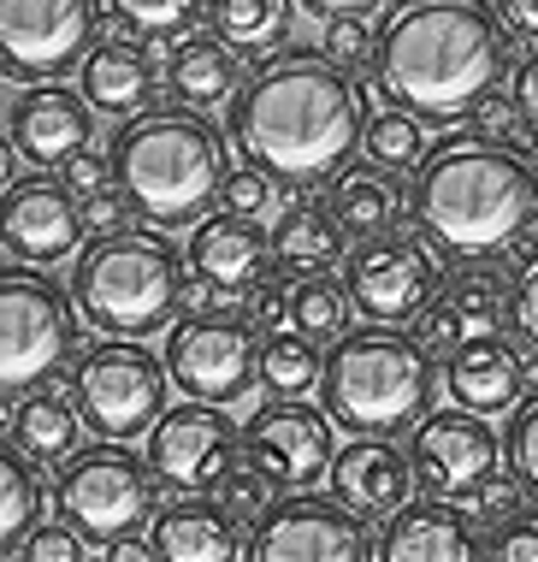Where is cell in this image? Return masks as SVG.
Masks as SVG:
<instances>
[{"mask_svg":"<svg viewBox=\"0 0 538 562\" xmlns=\"http://www.w3.org/2000/svg\"><path fill=\"white\" fill-rule=\"evenodd\" d=\"M361 83L326 66V54H279L249 78L231 108V143L243 160L272 172L290 190H332L337 172H349V155L367 136Z\"/></svg>","mask_w":538,"mask_h":562,"instance_id":"obj_1","label":"cell"},{"mask_svg":"<svg viewBox=\"0 0 538 562\" xmlns=\"http://www.w3.org/2000/svg\"><path fill=\"white\" fill-rule=\"evenodd\" d=\"M379 95L421 125L480 119L509 78V30L480 0H414L379 42Z\"/></svg>","mask_w":538,"mask_h":562,"instance_id":"obj_2","label":"cell"},{"mask_svg":"<svg viewBox=\"0 0 538 562\" xmlns=\"http://www.w3.org/2000/svg\"><path fill=\"white\" fill-rule=\"evenodd\" d=\"M408 214L433 249L461 255L468 267L497 261L533 232L538 172L520 160V148L456 136V143H438L414 172Z\"/></svg>","mask_w":538,"mask_h":562,"instance_id":"obj_3","label":"cell"},{"mask_svg":"<svg viewBox=\"0 0 538 562\" xmlns=\"http://www.w3.org/2000/svg\"><path fill=\"white\" fill-rule=\"evenodd\" d=\"M113 166L125 202L160 232L178 225H208L202 214L220 202L231 160H225V131L202 113L183 108H154L136 125H119L113 136Z\"/></svg>","mask_w":538,"mask_h":562,"instance_id":"obj_4","label":"cell"},{"mask_svg":"<svg viewBox=\"0 0 538 562\" xmlns=\"http://www.w3.org/2000/svg\"><path fill=\"white\" fill-rule=\"evenodd\" d=\"M326 415L349 438L421 432L438 415V361L408 331H349L326 356Z\"/></svg>","mask_w":538,"mask_h":562,"instance_id":"obj_5","label":"cell"},{"mask_svg":"<svg viewBox=\"0 0 538 562\" xmlns=\"http://www.w3.org/2000/svg\"><path fill=\"white\" fill-rule=\"evenodd\" d=\"M183 284H190V261L154 232L89 243L71 267L77 314L119 344H143L154 331H172L183 308Z\"/></svg>","mask_w":538,"mask_h":562,"instance_id":"obj_6","label":"cell"},{"mask_svg":"<svg viewBox=\"0 0 538 562\" xmlns=\"http://www.w3.org/2000/svg\"><path fill=\"white\" fill-rule=\"evenodd\" d=\"M71 349H83V314L71 308V296L42 272L12 267L0 279V391H7V408H19L24 391L36 397L71 361Z\"/></svg>","mask_w":538,"mask_h":562,"instance_id":"obj_7","label":"cell"},{"mask_svg":"<svg viewBox=\"0 0 538 562\" xmlns=\"http://www.w3.org/2000/svg\"><path fill=\"white\" fill-rule=\"evenodd\" d=\"M166 356H154L143 344H89L71 368V397L83 408V427L101 438V445H131V438H148L172 408H166Z\"/></svg>","mask_w":538,"mask_h":562,"instance_id":"obj_8","label":"cell"},{"mask_svg":"<svg viewBox=\"0 0 538 562\" xmlns=\"http://www.w3.org/2000/svg\"><path fill=\"white\" fill-rule=\"evenodd\" d=\"M59 521L89 544H125L154 527V474L125 445H89L54 480Z\"/></svg>","mask_w":538,"mask_h":562,"instance_id":"obj_9","label":"cell"},{"mask_svg":"<svg viewBox=\"0 0 538 562\" xmlns=\"http://www.w3.org/2000/svg\"><path fill=\"white\" fill-rule=\"evenodd\" d=\"M166 373L190 403L231 408L260 385V338L237 314H183L166 331Z\"/></svg>","mask_w":538,"mask_h":562,"instance_id":"obj_10","label":"cell"},{"mask_svg":"<svg viewBox=\"0 0 538 562\" xmlns=\"http://www.w3.org/2000/svg\"><path fill=\"white\" fill-rule=\"evenodd\" d=\"M344 291H349V302H356L361 321H373V331L426 321V308H433L438 291H444L438 249L426 237H414V232L361 243V249L344 261Z\"/></svg>","mask_w":538,"mask_h":562,"instance_id":"obj_11","label":"cell"},{"mask_svg":"<svg viewBox=\"0 0 538 562\" xmlns=\"http://www.w3.org/2000/svg\"><path fill=\"white\" fill-rule=\"evenodd\" d=\"M408 456H414V474H421V492L450 509H480L503 485V468H509V450L491 432V420L461 415V408H438L414 432Z\"/></svg>","mask_w":538,"mask_h":562,"instance_id":"obj_12","label":"cell"},{"mask_svg":"<svg viewBox=\"0 0 538 562\" xmlns=\"http://www.w3.org/2000/svg\"><path fill=\"white\" fill-rule=\"evenodd\" d=\"M243 462L272 492L307 497L320 480H332L337 462V427L314 403H260L243 420Z\"/></svg>","mask_w":538,"mask_h":562,"instance_id":"obj_13","label":"cell"},{"mask_svg":"<svg viewBox=\"0 0 538 562\" xmlns=\"http://www.w3.org/2000/svg\"><path fill=\"white\" fill-rule=\"evenodd\" d=\"M243 462V427L225 408L178 403L160 427L148 432V474L178 497H208L237 480Z\"/></svg>","mask_w":538,"mask_h":562,"instance_id":"obj_14","label":"cell"},{"mask_svg":"<svg viewBox=\"0 0 538 562\" xmlns=\"http://www.w3.org/2000/svg\"><path fill=\"white\" fill-rule=\"evenodd\" d=\"M96 24H101V7H89V0H7L0 7L7 71L12 78H30L36 89L66 78L71 66L83 71V59L101 48Z\"/></svg>","mask_w":538,"mask_h":562,"instance_id":"obj_15","label":"cell"},{"mask_svg":"<svg viewBox=\"0 0 538 562\" xmlns=\"http://www.w3.org/2000/svg\"><path fill=\"white\" fill-rule=\"evenodd\" d=\"M243 562H379V539L337 497H279L260 527H249Z\"/></svg>","mask_w":538,"mask_h":562,"instance_id":"obj_16","label":"cell"},{"mask_svg":"<svg viewBox=\"0 0 538 562\" xmlns=\"http://www.w3.org/2000/svg\"><path fill=\"white\" fill-rule=\"evenodd\" d=\"M183 261H190L195 296L213 302V314L231 308V302L249 308V296L272 279V267H279L272 261V232H260L249 220H231V214H213L208 225H195Z\"/></svg>","mask_w":538,"mask_h":562,"instance_id":"obj_17","label":"cell"},{"mask_svg":"<svg viewBox=\"0 0 538 562\" xmlns=\"http://www.w3.org/2000/svg\"><path fill=\"white\" fill-rule=\"evenodd\" d=\"M0 243H7L12 267H54L83 243V207L66 184L54 178H24L7 190V214H0Z\"/></svg>","mask_w":538,"mask_h":562,"instance_id":"obj_18","label":"cell"},{"mask_svg":"<svg viewBox=\"0 0 538 562\" xmlns=\"http://www.w3.org/2000/svg\"><path fill=\"white\" fill-rule=\"evenodd\" d=\"M7 143H12V155H24L30 166H59V172H66V166L77 155H89V143H96V108L83 101V89H66V83L24 89L7 108Z\"/></svg>","mask_w":538,"mask_h":562,"instance_id":"obj_19","label":"cell"},{"mask_svg":"<svg viewBox=\"0 0 538 562\" xmlns=\"http://www.w3.org/2000/svg\"><path fill=\"white\" fill-rule=\"evenodd\" d=\"M503 321L515 326V279L503 267H461L444 279V291L438 302L426 308V321H421V344L426 349H456L468 344V338H497Z\"/></svg>","mask_w":538,"mask_h":562,"instance_id":"obj_20","label":"cell"},{"mask_svg":"<svg viewBox=\"0 0 538 562\" xmlns=\"http://www.w3.org/2000/svg\"><path fill=\"white\" fill-rule=\"evenodd\" d=\"M332 497L361 521H391L408 504H421L414 456L403 445H384V438H356L332 462Z\"/></svg>","mask_w":538,"mask_h":562,"instance_id":"obj_21","label":"cell"},{"mask_svg":"<svg viewBox=\"0 0 538 562\" xmlns=\"http://www.w3.org/2000/svg\"><path fill=\"white\" fill-rule=\"evenodd\" d=\"M444 385H450V408L461 415H520V397H527V356H520L515 338H468L450 356V368H444Z\"/></svg>","mask_w":538,"mask_h":562,"instance_id":"obj_22","label":"cell"},{"mask_svg":"<svg viewBox=\"0 0 538 562\" xmlns=\"http://www.w3.org/2000/svg\"><path fill=\"white\" fill-rule=\"evenodd\" d=\"M379 562H491V539L468 509L421 497L379 527Z\"/></svg>","mask_w":538,"mask_h":562,"instance_id":"obj_23","label":"cell"},{"mask_svg":"<svg viewBox=\"0 0 538 562\" xmlns=\"http://www.w3.org/2000/svg\"><path fill=\"white\" fill-rule=\"evenodd\" d=\"M77 89H83V101L107 119H136L154 113V95H160V66H154V54L143 42L131 36H107L96 54L83 59V71H77Z\"/></svg>","mask_w":538,"mask_h":562,"instance_id":"obj_24","label":"cell"},{"mask_svg":"<svg viewBox=\"0 0 538 562\" xmlns=\"http://www.w3.org/2000/svg\"><path fill=\"white\" fill-rule=\"evenodd\" d=\"M148 544L160 562H243L249 557V539H243V521L213 497H178L154 515Z\"/></svg>","mask_w":538,"mask_h":562,"instance_id":"obj_25","label":"cell"},{"mask_svg":"<svg viewBox=\"0 0 538 562\" xmlns=\"http://www.w3.org/2000/svg\"><path fill=\"white\" fill-rule=\"evenodd\" d=\"M166 83H172L183 113H202V119L213 108H237V95L249 89V78H243V54L231 48V42H220L213 30H202V36H190L183 48H172V59H166Z\"/></svg>","mask_w":538,"mask_h":562,"instance_id":"obj_26","label":"cell"},{"mask_svg":"<svg viewBox=\"0 0 538 562\" xmlns=\"http://www.w3.org/2000/svg\"><path fill=\"white\" fill-rule=\"evenodd\" d=\"M272 261H279V272H290V284L332 279V267L349 261V232L337 225V214L326 202L302 195V202H290L272 220Z\"/></svg>","mask_w":538,"mask_h":562,"instance_id":"obj_27","label":"cell"},{"mask_svg":"<svg viewBox=\"0 0 538 562\" xmlns=\"http://www.w3.org/2000/svg\"><path fill=\"white\" fill-rule=\"evenodd\" d=\"M326 207L337 214V225H344L349 237L379 243V237H396V220H403L408 195H403V184H396L391 172H379V166L356 160L349 172H337V178H332Z\"/></svg>","mask_w":538,"mask_h":562,"instance_id":"obj_28","label":"cell"},{"mask_svg":"<svg viewBox=\"0 0 538 562\" xmlns=\"http://www.w3.org/2000/svg\"><path fill=\"white\" fill-rule=\"evenodd\" d=\"M83 408L71 397H59V391H36V397H24L12 408V450H24L30 462H59L66 468L71 456H83Z\"/></svg>","mask_w":538,"mask_h":562,"instance_id":"obj_29","label":"cell"},{"mask_svg":"<svg viewBox=\"0 0 538 562\" xmlns=\"http://www.w3.org/2000/svg\"><path fill=\"white\" fill-rule=\"evenodd\" d=\"M326 356L332 349L296 338V331H272L260 344V385L272 403H307L314 391H326Z\"/></svg>","mask_w":538,"mask_h":562,"instance_id":"obj_30","label":"cell"},{"mask_svg":"<svg viewBox=\"0 0 538 562\" xmlns=\"http://www.w3.org/2000/svg\"><path fill=\"white\" fill-rule=\"evenodd\" d=\"M349 291L337 279H302L290 284V314H284V331H296L307 344H344L349 338Z\"/></svg>","mask_w":538,"mask_h":562,"instance_id":"obj_31","label":"cell"},{"mask_svg":"<svg viewBox=\"0 0 538 562\" xmlns=\"http://www.w3.org/2000/svg\"><path fill=\"white\" fill-rule=\"evenodd\" d=\"M101 19H119V36H131V42H190V36H202V24L208 19V7H190V0H119V7H101Z\"/></svg>","mask_w":538,"mask_h":562,"instance_id":"obj_32","label":"cell"},{"mask_svg":"<svg viewBox=\"0 0 538 562\" xmlns=\"http://www.w3.org/2000/svg\"><path fill=\"white\" fill-rule=\"evenodd\" d=\"M36 527H42V480L30 468V456L7 445V456H0V544L19 551V544L36 539Z\"/></svg>","mask_w":538,"mask_h":562,"instance_id":"obj_33","label":"cell"},{"mask_svg":"<svg viewBox=\"0 0 538 562\" xmlns=\"http://www.w3.org/2000/svg\"><path fill=\"white\" fill-rule=\"evenodd\" d=\"M290 19H296V7H284V0H213L208 7L213 36L231 48H272L290 30Z\"/></svg>","mask_w":538,"mask_h":562,"instance_id":"obj_34","label":"cell"},{"mask_svg":"<svg viewBox=\"0 0 538 562\" xmlns=\"http://www.w3.org/2000/svg\"><path fill=\"white\" fill-rule=\"evenodd\" d=\"M361 155L367 166H379V172H421L426 166V125L421 119H408V113H396V108H384L367 119V136H361Z\"/></svg>","mask_w":538,"mask_h":562,"instance_id":"obj_35","label":"cell"},{"mask_svg":"<svg viewBox=\"0 0 538 562\" xmlns=\"http://www.w3.org/2000/svg\"><path fill=\"white\" fill-rule=\"evenodd\" d=\"M379 42L373 36V19H367V7H332L326 19V66H337L344 78H356L361 66H379Z\"/></svg>","mask_w":538,"mask_h":562,"instance_id":"obj_36","label":"cell"},{"mask_svg":"<svg viewBox=\"0 0 538 562\" xmlns=\"http://www.w3.org/2000/svg\"><path fill=\"white\" fill-rule=\"evenodd\" d=\"M279 178L272 172H260V166H231V178H225V190H220V214H231V220H249V225H260V220H279L284 214V202H279Z\"/></svg>","mask_w":538,"mask_h":562,"instance_id":"obj_37","label":"cell"},{"mask_svg":"<svg viewBox=\"0 0 538 562\" xmlns=\"http://www.w3.org/2000/svg\"><path fill=\"white\" fill-rule=\"evenodd\" d=\"M503 450H509V474L515 485L538 504V397H527V408L509 420V432H503Z\"/></svg>","mask_w":538,"mask_h":562,"instance_id":"obj_38","label":"cell"},{"mask_svg":"<svg viewBox=\"0 0 538 562\" xmlns=\"http://www.w3.org/2000/svg\"><path fill=\"white\" fill-rule=\"evenodd\" d=\"M113 178H119V166H113V148H89V155H77L66 172H59V184H66L77 202H96V195H107L113 190Z\"/></svg>","mask_w":538,"mask_h":562,"instance_id":"obj_39","label":"cell"},{"mask_svg":"<svg viewBox=\"0 0 538 562\" xmlns=\"http://www.w3.org/2000/svg\"><path fill=\"white\" fill-rule=\"evenodd\" d=\"M491 562H538V509H520L503 527H491Z\"/></svg>","mask_w":538,"mask_h":562,"instance_id":"obj_40","label":"cell"},{"mask_svg":"<svg viewBox=\"0 0 538 562\" xmlns=\"http://www.w3.org/2000/svg\"><path fill=\"white\" fill-rule=\"evenodd\" d=\"M24 562H89V539L71 533L66 521L36 527V539L24 544Z\"/></svg>","mask_w":538,"mask_h":562,"instance_id":"obj_41","label":"cell"},{"mask_svg":"<svg viewBox=\"0 0 538 562\" xmlns=\"http://www.w3.org/2000/svg\"><path fill=\"white\" fill-rule=\"evenodd\" d=\"M225 509L237 515V521H249V527H260L272 515V485L260 480V474H237L225 485Z\"/></svg>","mask_w":538,"mask_h":562,"instance_id":"obj_42","label":"cell"},{"mask_svg":"<svg viewBox=\"0 0 538 562\" xmlns=\"http://www.w3.org/2000/svg\"><path fill=\"white\" fill-rule=\"evenodd\" d=\"M515 344L538 356V255L520 267V279H515Z\"/></svg>","mask_w":538,"mask_h":562,"instance_id":"obj_43","label":"cell"},{"mask_svg":"<svg viewBox=\"0 0 538 562\" xmlns=\"http://www.w3.org/2000/svg\"><path fill=\"white\" fill-rule=\"evenodd\" d=\"M131 214H136V207L125 202V190H107V195H96V202H83V232H96V243L125 237Z\"/></svg>","mask_w":538,"mask_h":562,"instance_id":"obj_44","label":"cell"},{"mask_svg":"<svg viewBox=\"0 0 538 562\" xmlns=\"http://www.w3.org/2000/svg\"><path fill=\"white\" fill-rule=\"evenodd\" d=\"M515 113H520V125H527V136L538 143V48L515 66Z\"/></svg>","mask_w":538,"mask_h":562,"instance_id":"obj_45","label":"cell"},{"mask_svg":"<svg viewBox=\"0 0 538 562\" xmlns=\"http://www.w3.org/2000/svg\"><path fill=\"white\" fill-rule=\"evenodd\" d=\"M473 125H480V143H497V148H515L509 136L527 131V125H520V113H515V101H491V108L473 119Z\"/></svg>","mask_w":538,"mask_h":562,"instance_id":"obj_46","label":"cell"},{"mask_svg":"<svg viewBox=\"0 0 538 562\" xmlns=\"http://www.w3.org/2000/svg\"><path fill=\"white\" fill-rule=\"evenodd\" d=\"M284 314H290V291H279V284L267 279V284L249 296V326H279Z\"/></svg>","mask_w":538,"mask_h":562,"instance_id":"obj_47","label":"cell"},{"mask_svg":"<svg viewBox=\"0 0 538 562\" xmlns=\"http://www.w3.org/2000/svg\"><path fill=\"white\" fill-rule=\"evenodd\" d=\"M497 19H503V30H509V36L538 42V0H503Z\"/></svg>","mask_w":538,"mask_h":562,"instance_id":"obj_48","label":"cell"},{"mask_svg":"<svg viewBox=\"0 0 538 562\" xmlns=\"http://www.w3.org/2000/svg\"><path fill=\"white\" fill-rule=\"evenodd\" d=\"M101 562H160V557H154L148 539H125V544H107Z\"/></svg>","mask_w":538,"mask_h":562,"instance_id":"obj_49","label":"cell"},{"mask_svg":"<svg viewBox=\"0 0 538 562\" xmlns=\"http://www.w3.org/2000/svg\"><path fill=\"white\" fill-rule=\"evenodd\" d=\"M7 562H19V557H7Z\"/></svg>","mask_w":538,"mask_h":562,"instance_id":"obj_50","label":"cell"}]
</instances>
